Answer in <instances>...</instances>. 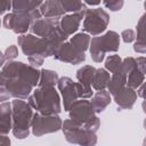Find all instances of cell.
Returning a JSON list of instances; mask_svg holds the SVG:
<instances>
[{
	"instance_id": "cell-41",
	"label": "cell",
	"mask_w": 146,
	"mask_h": 146,
	"mask_svg": "<svg viewBox=\"0 0 146 146\" xmlns=\"http://www.w3.org/2000/svg\"><path fill=\"white\" fill-rule=\"evenodd\" d=\"M141 108H143V111H144V113L146 114V100H144V102L141 103Z\"/></svg>"
},
{
	"instance_id": "cell-4",
	"label": "cell",
	"mask_w": 146,
	"mask_h": 146,
	"mask_svg": "<svg viewBox=\"0 0 146 146\" xmlns=\"http://www.w3.org/2000/svg\"><path fill=\"white\" fill-rule=\"evenodd\" d=\"M34 87L23 79L0 74V100L6 102L9 98L27 99Z\"/></svg>"
},
{
	"instance_id": "cell-36",
	"label": "cell",
	"mask_w": 146,
	"mask_h": 146,
	"mask_svg": "<svg viewBox=\"0 0 146 146\" xmlns=\"http://www.w3.org/2000/svg\"><path fill=\"white\" fill-rule=\"evenodd\" d=\"M136 62H137V68H138L141 73L146 74V57L139 56V57L136 58Z\"/></svg>"
},
{
	"instance_id": "cell-35",
	"label": "cell",
	"mask_w": 146,
	"mask_h": 146,
	"mask_svg": "<svg viewBox=\"0 0 146 146\" xmlns=\"http://www.w3.org/2000/svg\"><path fill=\"white\" fill-rule=\"evenodd\" d=\"M27 60L31 65H33L35 67H39L43 64L44 57H42V56H31V57H27Z\"/></svg>"
},
{
	"instance_id": "cell-7",
	"label": "cell",
	"mask_w": 146,
	"mask_h": 146,
	"mask_svg": "<svg viewBox=\"0 0 146 146\" xmlns=\"http://www.w3.org/2000/svg\"><path fill=\"white\" fill-rule=\"evenodd\" d=\"M17 43L22 52L26 57L42 56L46 58V57H50L55 55V51L51 48L50 43L47 41V39L38 36L33 33L21 34L17 38Z\"/></svg>"
},
{
	"instance_id": "cell-43",
	"label": "cell",
	"mask_w": 146,
	"mask_h": 146,
	"mask_svg": "<svg viewBox=\"0 0 146 146\" xmlns=\"http://www.w3.org/2000/svg\"><path fill=\"white\" fill-rule=\"evenodd\" d=\"M144 8H145V13H146V0H145V2H144Z\"/></svg>"
},
{
	"instance_id": "cell-10",
	"label": "cell",
	"mask_w": 146,
	"mask_h": 146,
	"mask_svg": "<svg viewBox=\"0 0 146 146\" xmlns=\"http://www.w3.org/2000/svg\"><path fill=\"white\" fill-rule=\"evenodd\" d=\"M110 23V15L102 8L87 9L83 18L82 30L90 35H99L106 31Z\"/></svg>"
},
{
	"instance_id": "cell-38",
	"label": "cell",
	"mask_w": 146,
	"mask_h": 146,
	"mask_svg": "<svg viewBox=\"0 0 146 146\" xmlns=\"http://www.w3.org/2000/svg\"><path fill=\"white\" fill-rule=\"evenodd\" d=\"M137 95L143 98L144 100H146V82H144L138 89H137Z\"/></svg>"
},
{
	"instance_id": "cell-20",
	"label": "cell",
	"mask_w": 146,
	"mask_h": 146,
	"mask_svg": "<svg viewBox=\"0 0 146 146\" xmlns=\"http://www.w3.org/2000/svg\"><path fill=\"white\" fill-rule=\"evenodd\" d=\"M127 79H128V75L127 73L123 72L122 68H120L117 72L115 73H112L111 75V81L108 83V91L112 96H114L115 94H117L120 90H122L125 86H127Z\"/></svg>"
},
{
	"instance_id": "cell-11",
	"label": "cell",
	"mask_w": 146,
	"mask_h": 146,
	"mask_svg": "<svg viewBox=\"0 0 146 146\" xmlns=\"http://www.w3.org/2000/svg\"><path fill=\"white\" fill-rule=\"evenodd\" d=\"M63 121L58 114H42L34 113L32 120V133L35 137H41L47 133L57 132L62 129Z\"/></svg>"
},
{
	"instance_id": "cell-16",
	"label": "cell",
	"mask_w": 146,
	"mask_h": 146,
	"mask_svg": "<svg viewBox=\"0 0 146 146\" xmlns=\"http://www.w3.org/2000/svg\"><path fill=\"white\" fill-rule=\"evenodd\" d=\"M137 92L136 89H132L125 86L122 90L113 96V100L121 110H131L137 100Z\"/></svg>"
},
{
	"instance_id": "cell-18",
	"label": "cell",
	"mask_w": 146,
	"mask_h": 146,
	"mask_svg": "<svg viewBox=\"0 0 146 146\" xmlns=\"http://www.w3.org/2000/svg\"><path fill=\"white\" fill-rule=\"evenodd\" d=\"M112 95L110 94V91L106 90H98L96 94L92 95L90 104L94 108V111L96 112V114L102 113L112 102Z\"/></svg>"
},
{
	"instance_id": "cell-3",
	"label": "cell",
	"mask_w": 146,
	"mask_h": 146,
	"mask_svg": "<svg viewBox=\"0 0 146 146\" xmlns=\"http://www.w3.org/2000/svg\"><path fill=\"white\" fill-rule=\"evenodd\" d=\"M120 38L121 35L115 31H106L104 34L91 38L89 46L91 59L95 63H102L106 52H116L120 48Z\"/></svg>"
},
{
	"instance_id": "cell-24",
	"label": "cell",
	"mask_w": 146,
	"mask_h": 146,
	"mask_svg": "<svg viewBox=\"0 0 146 146\" xmlns=\"http://www.w3.org/2000/svg\"><path fill=\"white\" fill-rule=\"evenodd\" d=\"M59 76L56 71L42 68L40 70V80H39V87H55L58 83Z\"/></svg>"
},
{
	"instance_id": "cell-40",
	"label": "cell",
	"mask_w": 146,
	"mask_h": 146,
	"mask_svg": "<svg viewBox=\"0 0 146 146\" xmlns=\"http://www.w3.org/2000/svg\"><path fill=\"white\" fill-rule=\"evenodd\" d=\"M83 1H84L87 5H89V6H98L102 0H83Z\"/></svg>"
},
{
	"instance_id": "cell-30",
	"label": "cell",
	"mask_w": 146,
	"mask_h": 146,
	"mask_svg": "<svg viewBox=\"0 0 146 146\" xmlns=\"http://www.w3.org/2000/svg\"><path fill=\"white\" fill-rule=\"evenodd\" d=\"M136 30H137L136 40H140V41L146 42V13L140 16V18L137 23Z\"/></svg>"
},
{
	"instance_id": "cell-32",
	"label": "cell",
	"mask_w": 146,
	"mask_h": 146,
	"mask_svg": "<svg viewBox=\"0 0 146 146\" xmlns=\"http://www.w3.org/2000/svg\"><path fill=\"white\" fill-rule=\"evenodd\" d=\"M105 8L110 9L111 11H119L122 9L124 5V0H102Z\"/></svg>"
},
{
	"instance_id": "cell-29",
	"label": "cell",
	"mask_w": 146,
	"mask_h": 146,
	"mask_svg": "<svg viewBox=\"0 0 146 146\" xmlns=\"http://www.w3.org/2000/svg\"><path fill=\"white\" fill-rule=\"evenodd\" d=\"M18 56V49L15 44H10L3 52H1V66L5 65V62H10L14 60L16 57Z\"/></svg>"
},
{
	"instance_id": "cell-14",
	"label": "cell",
	"mask_w": 146,
	"mask_h": 146,
	"mask_svg": "<svg viewBox=\"0 0 146 146\" xmlns=\"http://www.w3.org/2000/svg\"><path fill=\"white\" fill-rule=\"evenodd\" d=\"M58 91L62 95V102L64 106V111L68 112L72 104L79 99V94H78V87L76 82H74L71 78L68 76H62L58 80L57 83Z\"/></svg>"
},
{
	"instance_id": "cell-17",
	"label": "cell",
	"mask_w": 146,
	"mask_h": 146,
	"mask_svg": "<svg viewBox=\"0 0 146 146\" xmlns=\"http://www.w3.org/2000/svg\"><path fill=\"white\" fill-rule=\"evenodd\" d=\"M13 129V105L9 102L0 104V135H8Z\"/></svg>"
},
{
	"instance_id": "cell-8",
	"label": "cell",
	"mask_w": 146,
	"mask_h": 146,
	"mask_svg": "<svg viewBox=\"0 0 146 146\" xmlns=\"http://www.w3.org/2000/svg\"><path fill=\"white\" fill-rule=\"evenodd\" d=\"M42 17L40 8L31 11V13H17L13 11L3 16L2 25L7 30H11L16 34H25L30 29L34 21Z\"/></svg>"
},
{
	"instance_id": "cell-19",
	"label": "cell",
	"mask_w": 146,
	"mask_h": 146,
	"mask_svg": "<svg viewBox=\"0 0 146 146\" xmlns=\"http://www.w3.org/2000/svg\"><path fill=\"white\" fill-rule=\"evenodd\" d=\"M40 11L42 17H63L65 15L59 0H46L40 7Z\"/></svg>"
},
{
	"instance_id": "cell-1",
	"label": "cell",
	"mask_w": 146,
	"mask_h": 146,
	"mask_svg": "<svg viewBox=\"0 0 146 146\" xmlns=\"http://www.w3.org/2000/svg\"><path fill=\"white\" fill-rule=\"evenodd\" d=\"M29 104L42 114H59L62 112L60 96L55 87H38L27 98Z\"/></svg>"
},
{
	"instance_id": "cell-23",
	"label": "cell",
	"mask_w": 146,
	"mask_h": 146,
	"mask_svg": "<svg viewBox=\"0 0 146 146\" xmlns=\"http://www.w3.org/2000/svg\"><path fill=\"white\" fill-rule=\"evenodd\" d=\"M95 72L96 68L91 65H84L82 67H80L76 71V80L78 82L82 83L83 86L87 87H91L92 86V81H94V76H95Z\"/></svg>"
},
{
	"instance_id": "cell-21",
	"label": "cell",
	"mask_w": 146,
	"mask_h": 146,
	"mask_svg": "<svg viewBox=\"0 0 146 146\" xmlns=\"http://www.w3.org/2000/svg\"><path fill=\"white\" fill-rule=\"evenodd\" d=\"M111 81V73L106 68H96L94 81H92V88L98 91V90H105L108 87V83Z\"/></svg>"
},
{
	"instance_id": "cell-44",
	"label": "cell",
	"mask_w": 146,
	"mask_h": 146,
	"mask_svg": "<svg viewBox=\"0 0 146 146\" xmlns=\"http://www.w3.org/2000/svg\"><path fill=\"white\" fill-rule=\"evenodd\" d=\"M143 144L146 146V137H145V139H144V141H143Z\"/></svg>"
},
{
	"instance_id": "cell-25",
	"label": "cell",
	"mask_w": 146,
	"mask_h": 146,
	"mask_svg": "<svg viewBox=\"0 0 146 146\" xmlns=\"http://www.w3.org/2000/svg\"><path fill=\"white\" fill-rule=\"evenodd\" d=\"M78 49L82 50V51H87L89 49L90 46V41H91V36L90 34L86 33V32H81V33H75L71 40H70Z\"/></svg>"
},
{
	"instance_id": "cell-39",
	"label": "cell",
	"mask_w": 146,
	"mask_h": 146,
	"mask_svg": "<svg viewBox=\"0 0 146 146\" xmlns=\"http://www.w3.org/2000/svg\"><path fill=\"white\" fill-rule=\"evenodd\" d=\"M10 139L7 137V135H0V146H9Z\"/></svg>"
},
{
	"instance_id": "cell-15",
	"label": "cell",
	"mask_w": 146,
	"mask_h": 146,
	"mask_svg": "<svg viewBox=\"0 0 146 146\" xmlns=\"http://www.w3.org/2000/svg\"><path fill=\"white\" fill-rule=\"evenodd\" d=\"M86 13H87V10H82V11H79V13H71V14L64 15L60 18V27H62V30L68 36L74 34L79 30L80 24L82 22V18H84Z\"/></svg>"
},
{
	"instance_id": "cell-37",
	"label": "cell",
	"mask_w": 146,
	"mask_h": 146,
	"mask_svg": "<svg viewBox=\"0 0 146 146\" xmlns=\"http://www.w3.org/2000/svg\"><path fill=\"white\" fill-rule=\"evenodd\" d=\"M1 2V14L3 15L6 11L13 9V0H0Z\"/></svg>"
},
{
	"instance_id": "cell-6",
	"label": "cell",
	"mask_w": 146,
	"mask_h": 146,
	"mask_svg": "<svg viewBox=\"0 0 146 146\" xmlns=\"http://www.w3.org/2000/svg\"><path fill=\"white\" fill-rule=\"evenodd\" d=\"M70 119L83 124L88 129L97 132L100 127V120L96 115V112L94 111L90 100H87L86 98H80L75 100L70 111H68Z\"/></svg>"
},
{
	"instance_id": "cell-5",
	"label": "cell",
	"mask_w": 146,
	"mask_h": 146,
	"mask_svg": "<svg viewBox=\"0 0 146 146\" xmlns=\"http://www.w3.org/2000/svg\"><path fill=\"white\" fill-rule=\"evenodd\" d=\"M62 131L64 133L65 139L70 144H78L86 146H94L97 144L96 132L72 119L65 120L63 122Z\"/></svg>"
},
{
	"instance_id": "cell-22",
	"label": "cell",
	"mask_w": 146,
	"mask_h": 146,
	"mask_svg": "<svg viewBox=\"0 0 146 146\" xmlns=\"http://www.w3.org/2000/svg\"><path fill=\"white\" fill-rule=\"evenodd\" d=\"M43 0H13V11L31 13L41 7Z\"/></svg>"
},
{
	"instance_id": "cell-27",
	"label": "cell",
	"mask_w": 146,
	"mask_h": 146,
	"mask_svg": "<svg viewBox=\"0 0 146 146\" xmlns=\"http://www.w3.org/2000/svg\"><path fill=\"white\" fill-rule=\"evenodd\" d=\"M65 13H79L82 10H87V6L82 2V0H59Z\"/></svg>"
},
{
	"instance_id": "cell-12",
	"label": "cell",
	"mask_w": 146,
	"mask_h": 146,
	"mask_svg": "<svg viewBox=\"0 0 146 146\" xmlns=\"http://www.w3.org/2000/svg\"><path fill=\"white\" fill-rule=\"evenodd\" d=\"M54 58L63 63L78 65L86 60V54L84 51L78 49L71 41H65L58 47Z\"/></svg>"
},
{
	"instance_id": "cell-33",
	"label": "cell",
	"mask_w": 146,
	"mask_h": 146,
	"mask_svg": "<svg viewBox=\"0 0 146 146\" xmlns=\"http://www.w3.org/2000/svg\"><path fill=\"white\" fill-rule=\"evenodd\" d=\"M136 32L131 29H127V30H123L122 33H121V38L123 40V42L125 43H131L136 40Z\"/></svg>"
},
{
	"instance_id": "cell-28",
	"label": "cell",
	"mask_w": 146,
	"mask_h": 146,
	"mask_svg": "<svg viewBox=\"0 0 146 146\" xmlns=\"http://www.w3.org/2000/svg\"><path fill=\"white\" fill-rule=\"evenodd\" d=\"M122 58L119 55H110L105 59V68L110 73H115L117 72L121 66H122Z\"/></svg>"
},
{
	"instance_id": "cell-31",
	"label": "cell",
	"mask_w": 146,
	"mask_h": 146,
	"mask_svg": "<svg viewBox=\"0 0 146 146\" xmlns=\"http://www.w3.org/2000/svg\"><path fill=\"white\" fill-rule=\"evenodd\" d=\"M121 68L123 70L124 73H127V75L133 71L135 68H137V62H136V58L129 56V57H125L123 60H122V66Z\"/></svg>"
},
{
	"instance_id": "cell-34",
	"label": "cell",
	"mask_w": 146,
	"mask_h": 146,
	"mask_svg": "<svg viewBox=\"0 0 146 146\" xmlns=\"http://www.w3.org/2000/svg\"><path fill=\"white\" fill-rule=\"evenodd\" d=\"M133 50L138 54H146V42L140 41V40H136L133 43Z\"/></svg>"
},
{
	"instance_id": "cell-42",
	"label": "cell",
	"mask_w": 146,
	"mask_h": 146,
	"mask_svg": "<svg viewBox=\"0 0 146 146\" xmlns=\"http://www.w3.org/2000/svg\"><path fill=\"white\" fill-rule=\"evenodd\" d=\"M143 124H144V128H145V130H146V119L144 120V123H143Z\"/></svg>"
},
{
	"instance_id": "cell-26",
	"label": "cell",
	"mask_w": 146,
	"mask_h": 146,
	"mask_svg": "<svg viewBox=\"0 0 146 146\" xmlns=\"http://www.w3.org/2000/svg\"><path fill=\"white\" fill-rule=\"evenodd\" d=\"M144 82H145V74L141 73L138 68H135L128 74V79H127L128 87L132 89H138Z\"/></svg>"
},
{
	"instance_id": "cell-2",
	"label": "cell",
	"mask_w": 146,
	"mask_h": 146,
	"mask_svg": "<svg viewBox=\"0 0 146 146\" xmlns=\"http://www.w3.org/2000/svg\"><path fill=\"white\" fill-rule=\"evenodd\" d=\"M13 105V135L17 139H24L29 137L30 131H32V120H33V107L26 103L24 99L14 98Z\"/></svg>"
},
{
	"instance_id": "cell-13",
	"label": "cell",
	"mask_w": 146,
	"mask_h": 146,
	"mask_svg": "<svg viewBox=\"0 0 146 146\" xmlns=\"http://www.w3.org/2000/svg\"><path fill=\"white\" fill-rule=\"evenodd\" d=\"M62 17H41L34 21L31 25V32L38 36L49 39L60 29Z\"/></svg>"
},
{
	"instance_id": "cell-9",
	"label": "cell",
	"mask_w": 146,
	"mask_h": 146,
	"mask_svg": "<svg viewBox=\"0 0 146 146\" xmlns=\"http://www.w3.org/2000/svg\"><path fill=\"white\" fill-rule=\"evenodd\" d=\"M1 74L23 79L33 87H36L40 80V71L35 66L18 60H10L5 63L1 68Z\"/></svg>"
}]
</instances>
